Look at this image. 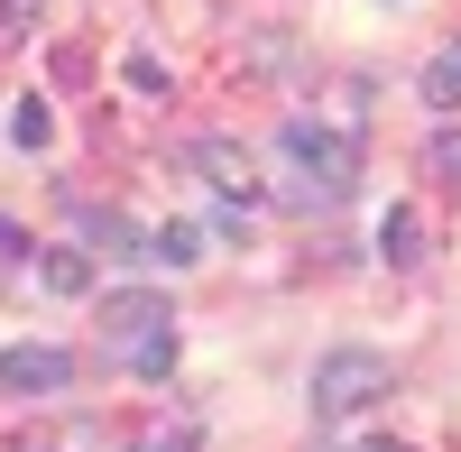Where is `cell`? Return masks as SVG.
<instances>
[{"mask_svg": "<svg viewBox=\"0 0 461 452\" xmlns=\"http://www.w3.org/2000/svg\"><path fill=\"white\" fill-rule=\"evenodd\" d=\"M148 452H194V434H185V425H176V434H158V443H148Z\"/></svg>", "mask_w": 461, "mask_h": 452, "instance_id": "cell-18", "label": "cell"}, {"mask_svg": "<svg viewBox=\"0 0 461 452\" xmlns=\"http://www.w3.org/2000/svg\"><path fill=\"white\" fill-rule=\"evenodd\" d=\"M212 231H221V240H249V203H240V194H230V203L212 212Z\"/></svg>", "mask_w": 461, "mask_h": 452, "instance_id": "cell-15", "label": "cell"}, {"mask_svg": "<svg viewBox=\"0 0 461 452\" xmlns=\"http://www.w3.org/2000/svg\"><path fill=\"white\" fill-rule=\"evenodd\" d=\"M425 102H434V111H461V47H443V56L425 65Z\"/></svg>", "mask_w": 461, "mask_h": 452, "instance_id": "cell-10", "label": "cell"}, {"mask_svg": "<svg viewBox=\"0 0 461 452\" xmlns=\"http://www.w3.org/2000/svg\"><path fill=\"white\" fill-rule=\"evenodd\" d=\"M121 74H130V84H139V93H167V65H158V56H148V47H139V56H130Z\"/></svg>", "mask_w": 461, "mask_h": 452, "instance_id": "cell-14", "label": "cell"}, {"mask_svg": "<svg viewBox=\"0 0 461 452\" xmlns=\"http://www.w3.org/2000/svg\"><path fill=\"white\" fill-rule=\"evenodd\" d=\"M37 286H47V295H93V258L74 249V240L37 249Z\"/></svg>", "mask_w": 461, "mask_h": 452, "instance_id": "cell-5", "label": "cell"}, {"mask_svg": "<svg viewBox=\"0 0 461 452\" xmlns=\"http://www.w3.org/2000/svg\"><path fill=\"white\" fill-rule=\"evenodd\" d=\"M277 148H286V158L295 167H323V194H351V139H341V130H323V121H286L277 130Z\"/></svg>", "mask_w": 461, "mask_h": 452, "instance_id": "cell-3", "label": "cell"}, {"mask_svg": "<svg viewBox=\"0 0 461 452\" xmlns=\"http://www.w3.org/2000/svg\"><path fill=\"white\" fill-rule=\"evenodd\" d=\"M93 323H102V342H111V351H139V342H158V332H176L158 286H121V295H102Z\"/></svg>", "mask_w": 461, "mask_h": 452, "instance_id": "cell-2", "label": "cell"}, {"mask_svg": "<svg viewBox=\"0 0 461 452\" xmlns=\"http://www.w3.org/2000/svg\"><path fill=\"white\" fill-rule=\"evenodd\" d=\"M0 258H37V240L19 231V221H10V212H0Z\"/></svg>", "mask_w": 461, "mask_h": 452, "instance_id": "cell-16", "label": "cell"}, {"mask_svg": "<svg viewBox=\"0 0 461 452\" xmlns=\"http://www.w3.org/2000/svg\"><path fill=\"white\" fill-rule=\"evenodd\" d=\"M194 167H203L212 185H230V194H240V185H249V148H230V139H194Z\"/></svg>", "mask_w": 461, "mask_h": 452, "instance_id": "cell-8", "label": "cell"}, {"mask_svg": "<svg viewBox=\"0 0 461 452\" xmlns=\"http://www.w3.org/2000/svg\"><path fill=\"white\" fill-rule=\"evenodd\" d=\"M10 139H19V148H47V139H56V111L37 102V93H19V111H10Z\"/></svg>", "mask_w": 461, "mask_h": 452, "instance_id": "cell-11", "label": "cell"}, {"mask_svg": "<svg viewBox=\"0 0 461 452\" xmlns=\"http://www.w3.org/2000/svg\"><path fill=\"white\" fill-rule=\"evenodd\" d=\"M0 388H10V397H56V388H74V351L10 342V351H0Z\"/></svg>", "mask_w": 461, "mask_h": 452, "instance_id": "cell-4", "label": "cell"}, {"mask_svg": "<svg viewBox=\"0 0 461 452\" xmlns=\"http://www.w3.org/2000/svg\"><path fill=\"white\" fill-rule=\"evenodd\" d=\"M10 37H28V0H0V47Z\"/></svg>", "mask_w": 461, "mask_h": 452, "instance_id": "cell-17", "label": "cell"}, {"mask_svg": "<svg viewBox=\"0 0 461 452\" xmlns=\"http://www.w3.org/2000/svg\"><path fill=\"white\" fill-rule=\"evenodd\" d=\"M74 249H84V258H93V249H102V258H139V249H148V231H130V221L102 203V212H84V240H74Z\"/></svg>", "mask_w": 461, "mask_h": 452, "instance_id": "cell-6", "label": "cell"}, {"mask_svg": "<svg viewBox=\"0 0 461 452\" xmlns=\"http://www.w3.org/2000/svg\"><path fill=\"white\" fill-rule=\"evenodd\" d=\"M203 221H158V231H148V258H167V268H194V258H203Z\"/></svg>", "mask_w": 461, "mask_h": 452, "instance_id": "cell-7", "label": "cell"}, {"mask_svg": "<svg viewBox=\"0 0 461 452\" xmlns=\"http://www.w3.org/2000/svg\"><path fill=\"white\" fill-rule=\"evenodd\" d=\"M378 397H388V360H378V351H323L314 360V416L323 425H341V416H360V406H378Z\"/></svg>", "mask_w": 461, "mask_h": 452, "instance_id": "cell-1", "label": "cell"}, {"mask_svg": "<svg viewBox=\"0 0 461 452\" xmlns=\"http://www.w3.org/2000/svg\"><path fill=\"white\" fill-rule=\"evenodd\" d=\"M378 249H388V258H397V268H406V258H415V249H425V221H415L406 203H388V221H378Z\"/></svg>", "mask_w": 461, "mask_h": 452, "instance_id": "cell-9", "label": "cell"}, {"mask_svg": "<svg viewBox=\"0 0 461 452\" xmlns=\"http://www.w3.org/2000/svg\"><path fill=\"white\" fill-rule=\"evenodd\" d=\"M130 369H139V379H167V369H176V332H158V342H139V351H121Z\"/></svg>", "mask_w": 461, "mask_h": 452, "instance_id": "cell-12", "label": "cell"}, {"mask_svg": "<svg viewBox=\"0 0 461 452\" xmlns=\"http://www.w3.org/2000/svg\"><path fill=\"white\" fill-rule=\"evenodd\" d=\"M425 167H434V176H452V185H461V130H443V139H434V148H425Z\"/></svg>", "mask_w": 461, "mask_h": 452, "instance_id": "cell-13", "label": "cell"}]
</instances>
